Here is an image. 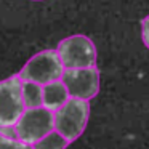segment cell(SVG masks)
<instances>
[{
	"mask_svg": "<svg viewBox=\"0 0 149 149\" xmlns=\"http://www.w3.org/2000/svg\"><path fill=\"white\" fill-rule=\"evenodd\" d=\"M141 39L144 47L149 50V15L141 19Z\"/></svg>",
	"mask_w": 149,
	"mask_h": 149,
	"instance_id": "11",
	"label": "cell"
},
{
	"mask_svg": "<svg viewBox=\"0 0 149 149\" xmlns=\"http://www.w3.org/2000/svg\"><path fill=\"white\" fill-rule=\"evenodd\" d=\"M23 100L26 107L43 106V88L40 84L23 80Z\"/></svg>",
	"mask_w": 149,
	"mask_h": 149,
	"instance_id": "8",
	"label": "cell"
},
{
	"mask_svg": "<svg viewBox=\"0 0 149 149\" xmlns=\"http://www.w3.org/2000/svg\"><path fill=\"white\" fill-rule=\"evenodd\" d=\"M58 53L64 69H80L96 66V47L87 36L75 34L58 43Z\"/></svg>",
	"mask_w": 149,
	"mask_h": 149,
	"instance_id": "4",
	"label": "cell"
},
{
	"mask_svg": "<svg viewBox=\"0 0 149 149\" xmlns=\"http://www.w3.org/2000/svg\"><path fill=\"white\" fill-rule=\"evenodd\" d=\"M0 149H34V146L21 141L16 136H10L0 132Z\"/></svg>",
	"mask_w": 149,
	"mask_h": 149,
	"instance_id": "10",
	"label": "cell"
},
{
	"mask_svg": "<svg viewBox=\"0 0 149 149\" xmlns=\"http://www.w3.org/2000/svg\"><path fill=\"white\" fill-rule=\"evenodd\" d=\"M34 149H66L69 146V141L56 130H52L43 138H40L37 143H34Z\"/></svg>",
	"mask_w": 149,
	"mask_h": 149,
	"instance_id": "9",
	"label": "cell"
},
{
	"mask_svg": "<svg viewBox=\"0 0 149 149\" xmlns=\"http://www.w3.org/2000/svg\"><path fill=\"white\" fill-rule=\"evenodd\" d=\"M42 88H43V106L52 111H56L58 107H61L71 98V95H69L68 88H66L64 82L61 79L42 85Z\"/></svg>",
	"mask_w": 149,
	"mask_h": 149,
	"instance_id": "7",
	"label": "cell"
},
{
	"mask_svg": "<svg viewBox=\"0 0 149 149\" xmlns=\"http://www.w3.org/2000/svg\"><path fill=\"white\" fill-rule=\"evenodd\" d=\"M52 130H55V111L45 106L26 107L15 125V136L34 144Z\"/></svg>",
	"mask_w": 149,
	"mask_h": 149,
	"instance_id": "2",
	"label": "cell"
},
{
	"mask_svg": "<svg viewBox=\"0 0 149 149\" xmlns=\"http://www.w3.org/2000/svg\"><path fill=\"white\" fill-rule=\"evenodd\" d=\"M90 119V103L80 98H69L55 111V130L69 143L80 138Z\"/></svg>",
	"mask_w": 149,
	"mask_h": 149,
	"instance_id": "1",
	"label": "cell"
},
{
	"mask_svg": "<svg viewBox=\"0 0 149 149\" xmlns=\"http://www.w3.org/2000/svg\"><path fill=\"white\" fill-rule=\"evenodd\" d=\"M24 109L23 79L15 74L0 82V128H15Z\"/></svg>",
	"mask_w": 149,
	"mask_h": 149,
	"instance_id": "5",
	"label": "cell"
},
{
	"mask_svg": "<svg viewBox=\"0 0 149 149\" xmlns=\"http://www.w3.org/2000/svg\"><path fill=\"white\" fill-rule=\"evenodd\" d=\"M61 80L64 82L71 98L93 100L100 91V71L96 66L80 69H64Z\"/></svg>",
	"mask_w": 149,
	"mask_h": 149,
	"instance_id": "6",
	"label": "cell"
},
{
	"mask_svg": "<svg viewBox=\"0 0 149 149\" xmlns=\"http://www.w3.org/2000/svg\"><path fill=\"white\" fill-rule=\"evenodd\" d=\"M64 72L58 50H43L34 55L21 68L19 77L23 80H31L36 84L45 85L53 80H59Z\"/></svg>",
	"mask_w": 149,
	"mask_h": 149,
	"instance_id": "3",
	"label": "cell"
},
{
	"mask_svg": "<svg viewBox=\"0 0 149 149\" xmlns=\"http://www.w3.org/2000/svg\"><path fill=\"white\" fill-rule=\"evenodd\" d=\"M34 2H42V0H34Z\"/></svg>",
	"mask_w": 149,
	"mask_h": 149,
	"instance_id": "12",
	"label": "cell"
}]
</instances>
